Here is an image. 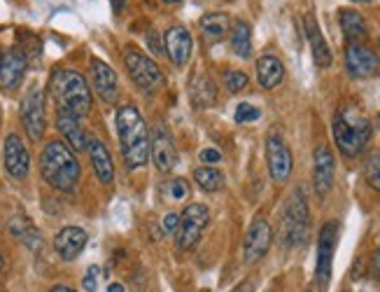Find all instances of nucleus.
I'll list each match as a JSON object with an SVG mask.
<instances>
[{
	"label": "nucleus",
	"instance_id": "obj_2",
	"mask_svg": "<svg viewBox=\"0 0 380 292\" xmlns=\"http://www.w3.org/2000/svg\"><path fill=\"white\" fill-rule=\"evenodd\" d=\"M79 162L65 141H49L40 152V176L58 192H72L79 183Z\"/></svg>",
	"mask_w": 380,
	"mask_h": 292
},
{
	"label": "nucleus",
	"instance_id": "obj_4",
	"mask_svg": "<svg viewBox=\"0 0 380 292\" xmlns=\"http://www.w3.org/2000/svg\"><path fill=\"white\" fill-rule=\"evenodd\" d=\"M331 131H334V141L336 148L341 150V155L352 159L364 152L366 143L371 138L373 124L357 105H341L334 115Z\"/></svg>",
	"mask_w": 380,
	"mask_h": 292
},
{
	"label": "nucleus",
	"instance_id": "obj_33",
	"mask_svg": "<svg viewBox=\"0 0 380 292\" xmlns=\"http://www.w3.org/2000/svg\"><path fill=\"white\" fill-rule=\"evenodd\" d=\"M262 117V112H259L257 105L252 103H238L236 105V115H233V119H236L238 124H248V122H255V119Z\"/></svg>",
	"mask_w": 380,
	"mask_h": 292
},
{
	"label": "nucleus",
	"instance_id": "obj_10",
	"mask_svg": "<svg viewBox=\"0 0 380 292\" xmlns=\"http://www.w3.org/2000/svg\"><path fill=\"white\" fill-rule=\"evenodd\" d=\"M336 236H338L336 222L322 224V229H319V238H317V264H315V274H317L319 285H326L331 278V262H334Z\"/></svg>",
	"mask_w": 380,
	"mask_h": 292
},
{
	"label": "nucleus",
	"instance_id": "obj_5",
	"mask_svg": "<svg viewBox=\"0 0 380 292\" xmlns=\"http://www.w3.org/2000/svg\"><path fill=\"white\" fill-rule=\"evenodd\" d=\"M308 229H310L308 203H306L303 190L299 187L292 192L283 208V217H280V243L285 248H299L308 238Z\"/></svg>",
	"mask_w": 380,
	"mask_h": 292
},
{
	"label": "nucleus",
	"instance_id": "obj_45",
	"mask_svg": "<svg viewBox=\"0 0 380 292\" xmlns=\"http://www.w3.org/2000/svg\"><path fill=\"white\" fill-rule=\"evenodd\" d=\"M355 3H369V0H355Z\"/></svg>",
	"mask_w": 380,
	"mask_h": 292
},
{
	"label": "nucleus",
	"instance_id": "obj_21",
	"mask_svg": "<svg viewBox=\"0 0 380 292\" xmlns=\"http://www.w3.org/2000/svg\"><path fill=\"white\" fill-rule=\"evenodd\" d=\"M86 152H89L91 166L93 171H96L98 180L103 185H110L115 180V164H112V155L110 150L105 148V143L98 141V138H89V141H86Z\"/></svg>",
	"mask_w": 380,
	"mask_h": 292
},
{
	"label": "nucleus",
	"instance_id": "obj_47",
	"mask_svg": "<svg viewBox=\"0 0 380 292\" xmlns=\"http://www.w3.org/2000/svg\"><path fill=\"white\" fill-rule=\"evenodd\" d=\"M378 49H380V40H378Z\"/></svg>",
	"mask_w": 380,
	"mask_h": 292
},
{
	"label": "nucleus",
	"instance_id": "obj_38",
	"mask_svg": "<svg viewBox=\"0 0 380 292\" xmlns=\"http://www.w3.org/2000/svg\"><path fill=\"white\" fill-rule=\"evenodd\" d=\"M231 292H255V285H252L250 281H245V283H241V285H236Z\"/></svg>",
	"mask_w": 380,
	"mask_h": 292
},
{
	"label": "nucleus",
	"instance_id": "obj_41",
	"mask_svg": "<svg viewBox=\"0 0 380 292\" xmlns=\"http://www.w3.org/2000/svg\"><path fill=\"white\" fill-rule=\"evenodd\" d=\"M108 292H124V285L122 283H112L108 288Z\"/></svg>",
	"mask_w": 380,
	"mask_h": 292
},
{
	"label": "nucleus",
	"instance_id": "obj_19",
	"mask_svg": "<svg viewBox=\"0 0 380 292\" xmlns=\"http://www.w3.org/2000/svg\"><path fill=\"white\" fill-rule=\"evenodd\" d=\"M86 231L79 227H63L54 238V250L56 255L65 262H72L75 257L82 253L86 245Z\"/></svg>",
	"mask_w": 380,
	"mask_h": 292
},
{
	"label": "nucleus",
	"instance_id": "obj_31",
	"mask_svg": "<svg viewBox=\"0 0 380 292\" xmlns=\"http://www.w3.org/2000/svg\"><path fill=\"white\" fill-rule=\"evenodd\" d=\"M250 84V77L245 75L243 70H226L224 72V87L231 91V94H238V91H243L245 87Z\"/></svg>",
	"mask_w": 380,
	"mask_h": 292
},
{
	"label": "nucleus",
	"instance_id": "obj_13",
	"mask_svg": "<svg viewBox=\"0 0 380 292\" xmlns=\"http://www.w3.org/2000/svg\"><path fill=\"white\" fill-rule=\"evenodd\" d=\"M3 162H5V171L15 178V180H24L31 171V155L26 150L24 141L17 134H10L5 138L3 145Z\"/></svg>",
	"mask_w": 380,
	"mask_h": 292
},
{
	"label": "nucleus",
	"instance_id": "obj_32",
	"mask_svg": "<svg viewBox=\"0 0 380 292\" xmlns=\"http://www.w3.org/2000/svg\"><path fill=\"white\" fill-rule=\"evenodd\" d=\"M166 197L171 199V201H184V199H189V185L182 178H173V180L166 183Z\"/></svg>",
	"mask_w": 380,
	"mask_h": 292
},
{
	"label": "nucleus",
	"instance_id": "obj_3",
	"mask_svg": "<svg viewBox=\"0 0 380 292\" xmlns=\"http://www.w3.org/2000/svg\"><path fill=\"white\" fill-rule=\"evenodd\" d=\"M49 94L54 98L58 112L72 117H84L91 110V89L77 70L58 68L49 77Z\"/></svg>",
	"mask_w": 380,
	"mask_h": 292
},
{
	"label": "nucleus",
	"instance_id": "obj_18",
	"mask_svg": "<svg viewBox=\"0 0 380 292\" xmlns=\"http://www.w3.org/2000/svg\"><path fill=\"white\" fill-rule=\"evenodd\" d=\"M166 45V54L171 56V61L175 66H184L191 56V36L184 26H173L166 31L164 38Z\"/></svg>",
	"mask_w": 380,
	"mask_h": 292
},
{
	"label": "nucleus",
	"instance_id": "obj_37",
	"mask_svg": "<svg viewBox=\"0 0 380 292\" xmlns=\"http://www.w3.org/2000/svg\"><path fill=\"white\" fill-rule=\"evenodd\" d=\"M371 271L380 278V245H378V250H376V255H373V262H371Z\"/></svg>",
	"mask_w": 380,
	"mask_h": 292
},
{
	"label": "nucleus",
	"instance_id": "obj_42",
	"mask_svg": "<svg viewBox=\"0 0 380 292\" xmlns=\"http://www.w3.org/2000/svg\"><path fill=\"white\" fill-rule=\"evenodd\" d=\"M306 292H319V288H315V285H310V288L306 290Z\"/></svg>",
	"mask_w": 380,
	"mask_h": 292
},
{
	"label": "nucleus",
	"instance_id": "obj_9",
	"mask_svg": "<svg viewBox=\"0 0 380 292\" xmlns=\"http://www.w3.org/2000/svg\"><path fill=\"white\" fill-rule=\"evenodd\" d=\"M271 241H273V229L271 224L264 220V217H255L245 234V243H243V257H245V264H255L259 262L262 257L269 253L271 248Z\"/></svg>",
	"mask_w": 380,
	"mask_h": 292
},
{
	"label": "nucleus",
	"instance_id": "obj_48",
	"mask_svg": "<svg viewBox=\"0 0 380 292\" xmlns=\"http://www.w3.org/2000/svg\"><path fill=\"white\" fill-rule=\"evenodd\" d=\"M343 292H350V290H343Z\"/></svg>",
	"mask_w": 380,
	"mask_h": 292
},
{
	"label": "nucleus",
	"instance_id": "obj_22",
	"mask_svg": "<svg viewBox=\"0 0 380 292\" xmlns=\"http://www.w3.org/2000/svg\"><path fill=\"white\" fill-rule=\"evenodd\" d=\"M257 79L264 89H276L285 79V66L280 59L266 54L257 61Z\"/></svg>",
	"mask_w": 380,
	"mask_h": 292
},
{
	"label": "nucleus",
	"instance_id": "obj_44",
	"mask_svg": "<svg viewBox=\"0 0 380 292\" xmlns=\"http://www.w3.org/2000/svg\"><path fill=\"white\" fill-rule=\"evenodd\" d=\"M166 3H171V5H173V3H180V0H166Z\"/></svg>",
	"mask_w": 380,
	"mask_h": 292
},
{
	"label": "nucleus",
	"instance_id": "obj_25",
	"mask_svg": "<svg viewBox=\"0 0 380 292\" xmlns=\"http://www.w3.org/2000/svg\"><path fill=\"white\" fill-rule=\"evenodd\" d=\"M338 24H341V31H343V36L345 40L352 45V43H359V40H364L366 38V22H364V17L359 15L357 10H341V15H338Z\"/></svg>",
	"mask_w": 380,
	"mask_h": 292
},
{
	"label": "nucleus",
	"instance_id": "obj_7",
	"mask_svg": "<svg viewBox=\"0 0 380 292\" xmlns=\"http://www.w3.org/2000/svg\"><path fill=\"white\" fill-rule=\"evenodd\" d=\"M210 222V210L203 203H189L180 215V227L175 229V241L180 250L194 248L196 241L201 238L203 229Z\"/></svg>",
	"mask_w": 380,
	"mask_h": 292
},
{
	"label": "nucleus",
	"instance_id": "obj_8",
	"mask_svg": "<svg viewBox=\"0 0 380 292\" xmlns=\"http://www.w3.org/2000/svg\"><path fill=\"white\" fill-rule=\"evenodd\" d=\"M22 124L26 129V134L33 143L42 141L45 129H47V117H45V91L40 87H33L22 101Z\"/></svg>",
	"mask_w": 380,
	"mask_h": 292
},
{
	"label": "nucleus",
	"instance_id": "obj_39",
	"mask_svg": "<svg viewBox=\"0 0 380 292\" xmlns=\"http://www.w3.org/2000/svg\"><path fill=\"white\" fill-rule=\"evenodd\" d=\"M112 3V10L119 12V10H124V5H126V0H110Z\"/></svg>",
	"mask_w": 380,
	"mask_h": 292
},
{
	"label": "nucleus",
	"instance_id": "obj_6",
	"mask_svg": "<svg viewBox=\"0 0 380 292\" xmlns=\"http://www.w3.org/2000/svg\"><path fill=\"white\" fill-rule=\"evenodd\" d=\"M124 63H126V68H129V75L133 82H136V87L143 89L145 94H155V91L164 87V82H166L164 72L148 54L129 47L124 54Z\"/></svg>",
	"mask_w": 380,
	"mask_h": 292
},
{
	"label": "nucleus",
	"instance_id": "obj_1",
	"mask_svg": "<svg viewBox=\"0 0 380 292\" xmlns=\"http://www.w3.org/2000/svg\"><path fill=\"white\" fill-rule=\"evenodd\" d=\"M117 136L126 166L140 169L150 162V131L148 122L133 103H124L117 110Z\"/></svg>",
	"mask_w": 380,
	"mask_h": 292
},
{
	"label": "nucleus",
	"instance_id": "obj_16",
	"mask_svg": "<svg viewBox=\"0 0 380 292\" xmlns=\"http://www.w3.org/2000/svg\"><path fill=\"white\" fill-rule=\"evenodd\" d=\"M91 82L103 103H108V105L117 103V98H119L117 75L108 63L101 61V59H91Z\"/></svg>",
	"mask_w": 380,
	"mask_h": 292
},
{
	"label": "nucleus",
	"instance_id": "obj_11",
	"mask_svg": "<svg viewBox=\"0 0 380 292\" xmlns=\"http://www.w3.org/2000/svg\"><path fill=\"white\" fill-rule=\"evenodd\" d=\"M150 157L161 174H168V171L175 169V164H177L175 143H173L168 129L161 127V124H159L150 136Z\"/></svg>",
	"mask_w": 380,
	"mask_h": 292
},
{
	"label": "nucleus",
	"instance_id": "obj_27",
	"mask_svg": "<svg viewBox=\"0 0 380 292\" xmlns=\"http://www.w3.org/2000/svg\"><path fill=\"white\" fill-rule=\"evenodd\" d=\"M191 101L196 103V108H210L217 101V89L208 77L198 75L191 82Z\"/></svg>",
	"mask_w": 380,
	"mask_h": 292
},
{
	"label": "nucleus",
	"instance_id": "obj_40",
	"mask_svg": "<svg viewBox=\"0 0 380 292\" xmlns=\"http://www.w3.org/2000/svg\"><path fill=\"white\" fill-rule=\"evenodd\" d=\"M49 292H75V290L68 288V285H54V288H52Z\"/></svg>",
	"mask_w": 380,
	"mask_h": 292
},
{
	"label": "nucleus",
	"instance_id": "obj_15",
	"mask_svg": "<svg viewBox=\"0 0 380 292\" xmlns=\"http://www.w3.org/2000/svg\"><path fill=\"white\" fill-rule=\"evenodd\" d=\"M345 68H348L352 77H371L380 68V59L373 49L364 47L359 43H352L345 49Z\"/></svg>",
	"mask_w": 380,
	"mask_h": 292
},
{
	"label": "nucleus",
	"instance_id": "obj_49",
	"mask_svg": "<svg viewBox=\"0 0 380 292\" xmlns=\"http://www.w3.org/2000/svg\"><path fill=\"white\" fill-rule=\"evenodd\" d=\"M0 292H3V290H0Z\"/></svg>",
	"mask_w": 380,
	"mask_h": 292
},
{
	"label": "nucleus",
	"instance_id": "obj_20",
	"mask_svg": "<svg viewBox=\"0 0 380 292\" xmlns=\"http://www.w3.org/2000/svg\"><path fill=\"white\" fill-rule=\"evenodd\" d=\"M303 31H306V38H308V43H310L312 59H315V63L319 66V68H329L331 61H334V56H331L329 43L324 40L322 31H319V26H317V19L312 17V15L303 17Z\"/></svg>",
	"mask_w": 380,
	"mask_h": 292
},
{
	"label": "nucleus",
	"instance_id": "obj_23",
	"mask_svg": "<svg viewBox=\"0 0 380 292\" xmlns=\"http://www.w3.org/2000/svg\"><path fill=\"white\" fill-rule=\"evenodd\" d=\"M56 129L61 131V136L65 138V143H68L72 150H86V134H84V129H82V124H79L77 117L58 112Z\"/></svg>",
	"mask_w": 380,
	"mask_h": 292
},
{
	"label": "nucleus",
	"instance_id": "obj_14",
	"mask_svg": "<svg viewBox=\"0 0 380 292\" xmlns=\"http://www.w3.org/2000/svg\"><path fill=\"white\" fill-rule=\"evenodd\" d=\"M26 75V54L19 47H8L0 54V87L15 91L24 82Z\"/></svg>",
	"mask_w": 380,
	"mask_h": 292
},
{
	"label": "nucleus",
	"instance_id": "obj_12",
	"mask_svg": "<svg viewBox=\"0 0 380 292\" xmlns=\"http://www.w3.org/2000/svg\"><path fill=\"white\" fill-rule=\"evenodd\" d=\"M266 162H269V174L276 183H285L292 176L294 159H292V152L283 138L269 136V141H266Z\"/></svg>",
	"mask_w": 380,
	"mask_h": 292
},
{
	"label": "nucleus",
	"instance_id": "obj_29",
	"mask_svg": "<svg viewBox=\"0 0 380 292\" xmlns=\"http://www.w3.org/2000/svg\"><path fill=\"white\" fill-rule=\"evenodd\" d=\"M194 180L203 192H219L224 187V174L215 166H198L194 171Z\"/></svg>",
	"mask_w": 380,
	"mask_h": 292
},
{
	"label": "nucleus",
	"instance_id": "obj_24",
	"mask_svg": "<svg viewBox=\"0 0 380 292\" xmlns=\"http://www.w3.org/2000/svg\"><path fill=\"white\" fill-rule=\"evenodd\" d=\"M10 231L26 245V248H31V250H40V248H42V236H40L38 227L26 215L12 217V220H10Z\"/></svg>",
	"mask_w": 380,
	"mask_h": 292
},
{
	"label": "nucleus",
	"instance_id": "obj_43",
	"mask_svg": "<svg viewBox=\"0 0 380 292\" xmlns=\"http://www.w3.org/2000/svg\"><path fill=\"white\" fill-rule=\"evenodd\" d=\"M5 267V260H3V253H0V269Z\"/></svg>",
	"mask_w": 380,
	"mask_h": 292
},
{
	"label": "nucleus",
	"instance_id": "obj_26",
	"mask_svg": "<svg viewBox=\"0 0 380 292\" xmlns=\"http://www.w3.org/2000/svg\"><path fill=\"white\" fill-rule=\"evenodd\" d=\"M201 31L210 40H222L231 31V19L224 12H210V15L201 17Z\"/></svg>",
	"mask_w": 380,
	"mask_h": 292
},
{
	"label": "nucleus",
	"instance_id": "obj_46",
	"mask_svg": "<svg viewBox=\"0 0 380 292\" xmlns=\"http://www.w3.org/2000/svg\"><path fill=\"white\" fill-rule=\"evenodd\" d=\"M378 127H380V115H378Z\"/></svg>",
	"mask_w": 380,
	"mask_h": 292
},
{
	"label": "nucleus",
	"instance_id": "obj_30",
	"mask_svg": "<svg viewBox=\"0 0 380 292\" xmlns=\"http://www.w3.org/2000/svg\"><path fill=\"white\" fill-rule=\"evenodd\" d=\"M364 180L369 183V187L380 192V152H373L364 162Z\"/></svg>",
	"mask_w": 380,
	"mask_h": 292
},
{
	"label": "nucleus",
	"instance_id": "obj_35",
	"mask_svg": "<svg viewBox=\"0 0 380 292\" xmlns=\"http://www.w3.org/2000/svg\"><path fill=\"white\" fill-rule=\"evenodd\" d=\"M198 157H201V162H205L208 166L222 162V152L215 150V148H205V150H201V155H198Z\"/></svg>",
	"mask_w": 380,
	"mask_h": 292
},
{
	"label": "nucleus",
	"instance_id": "obj_36",
	"mask_svg": "<svg viewBox=\"0 0 380 292\" xmlns=\"http://www.w3.org/2000/svg\"><path fill=\"white\" fill-rule=\"evenodd\" d=\"M164 227L168 229V231H175L177 227H180V215H175V213H168L164 217Z\"/></svg>",
	"mask_w": 380,
	"mask_h": 292
},
{
	"label": "nucleus",
	"instance_id": "obj_34",
	"mask_svg": "<svg viewBox=\"0 0 380 292\" xmlns=\"http://www.w3.org/2000/svg\"><path fill=\"white\" fill-rule=\"evenodd\" d=\"M82 288L86 292H96V288H98V267L86 269V276L82 278Z\"/></svg>",
	"mask_w": 380,
	"mask_h": 292
},
{
	"label": "nucleus",
	"instance_id": "obj_17",
	"mask_svg": "<svg viewBox=\"0 0 380 292\" xmlns=\"http://www.w3.org/2000/svg\"><path fill=\"white\" fill-rule=\"evenodd\" d=\"M334 155H331V150L326 145H319V148H315V164H312V183H315V192L319 197L329 194V190L334 187Z\"/></svg>",
	"mask_w": 380,
	"mask_h": 292
},
{
	"label": "nucleus",
	"instance_id": "obj_28",
	"mask_svg": "<svg viewBox=\"0 0 380 292\" xmlns=\"http://www.w3.org/2000/svg\"><path fill=\"white\" fill-rule=\"evenodd\" d=\"M231 47L236 56L250 59L252 56V31L245 22H236L231 29Z\"/></svg>",
	"mask_w": 380,
	"mask_h": 292
}]
</instances>
